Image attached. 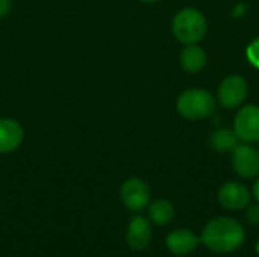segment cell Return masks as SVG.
Here are the masks:
<instances>
[{
  "instance_id": "6",
  "label": "cell",
  "mask_w": 259,
  "mask_h": 257,
  "mask_svg": "<svg viewBox=\"0 0 259 257\" xmlns=\"http://www.w3.org/2000/svg\"><path fill=\"white\" fill-rule=\"evenodd\" d=\"M234 171L243 179H255L259 176V151L249 145L241 144L232 151Z\"/></svg>"
},
{
  "instance_id": "19",
  "label": "cell",
  "mask_w": 259,
  "mask_h": 257,
  "mask_svg": "<svg viewBox=\"0 0 259 257\" xmlns=\"http://www.w3.org/2000/svg\"><path fill=\"white\" fill-rule=\"evenodd\" d=\"M140 2H143V3H156L159 0H140Z\"/></svg>"
},
{
  "instance_id": "7",
  "label": "cell",
  "mask_w": 259,
  "mask_h": 257,
  "mask_svg": "<svg viewBox=\"0 0 259 257\" xmlns=\"http://www.w3.org/2000/svg\"><path fill=\"white\" fill-rule=\"evenodd\" d=\"M235 133L246 142L259 141V106L249 105L241 108L235 117Z\"/></svg>"
},
{
  "instance_id": "1",
  "label": "cell",
  "mask_w": 259,
  "mask_h": 257,
  "mask_svg": "<svg viewBox=\"0 0 259 257\" xmlns=\"http://www.w3.org/2000/svg\"><path fill=\"white\" fill-rule=\"evenodd\" d=\"M244 229L237 220L219 217L205 226L200 241L215 253H232L244 244Z\"/></svg>"
},
{
  "instance_id": "14",
  "label": "cell",
  "mask_w": 259,
  "mask_h": 257,
  "mask_svg": "<svg viewBox=\"0 0 259 257\" xmlns=\"http://www.w3.org/2000/svg\"><path fill=\"white\" fill-rule=\"evenodd\" d=\"M149 218L156 226H167L175 218V206L164 198H158L149 206Z\"/></svg>"
},
{
  "instance_id": "3",
  "label": "cell",
  "mask_w": 259,
  "mask_h": 257,
  "mask_svg": "<svg viewBox=\"0 0 259 257\" xmlns=\"http://www.w3.org/2000/svg\"><path fill=\"white\" fill-rule=\"evenodd\" d=\"M176 108L187 120H202L215 111V98L205 89H188L179 95Z\"/></svg>"
},
{
  "instance_id": "18",
  "label": "cell",
  "mask_w": 259,
  "mask_h": 257,
  "mask_svg": "<svg viewBox=\"0 0 259 257\" xmlns=\"http://www.w3.org/2000/svg\"><path fill=\"white\" fill-rule=\"evenodd\" d=\"M253 195H255V198L258 200L259 203V179L255 182V185H253Z\"/></svg>"
},
{
  "instance_id": "10",
  "label": "cell",
  "mask_w": 259,
  "mask_h": 257,
  "mask_svg": "<svg viewBox=\"0 0 259 257\" xmlns=\"http://www.w3.org/2000/svg\"><path fill=\"white\" fill-rule=\"evenodd\" d=\"M24 139V130L17 120L2 118L0 120V153L15 151Z\"/></svg>"
},
{
  "instance_id": "11",
  "label": "cell",
  "mask_w": 259,
  "mask_h": 257,
  "mask_svg": "<svg viewBox=\"0 0 259 257\" xmlns=\"http://www.w3.org/2000/svg\"><path fill=\"white\" fill-rule=\"evenodd\" d=\"M200 242V238L191 230H175L167 236L165 245L170 253L178 256H185L193 253Z\"/></svg>"
},
{
  "instance_id": "12",
  "label": "cell",
  "mask_w": 259,
  "mask_h": 257,
  "mask_svg": "<svg viewBox=\"0 0 259 257\" xmlns=\"http://www.w3.org/2000/svg\"><path fill=\"white\" fill-rule=\"evenodd\" d=\"M181 65L187 73H199L206 65V53L196 44H188L181 53Z\"/></svg>"
},
{
  "instance_id": "9",
  "label": "cell",
  "mask_w": 259,
  "mask_h": 257,
  "mask_svg": "<svg viewBox=\"0 0 259 257\" xmlns=\"http://www.w3.org/2000/svg\"><path fill=\"white\" fill-rule=\"evenodd\" d=\"M126 242L134 251H144L152 242V226L144 217H134L126 232Z\"/></svg>"
},
{
  "instance_id": "16",
  "label": "cell",
  "mask_w": 259,
  "mask_h": 257,
  "mask_svg": "<svg viewBox=\"0 0 259 257\" xmlns=\"http://www.w3.org/2000/svg\"><path fill=\"white\" fill-rule=\"evenodd\" d=\"M247 55H249V58L252 59V62H253V64L259 65V41H256V42H253V44H252V47L249 48Z\"/></svg>"
},
{
  "instance_id": "15",
  "label": "cell",
  "mask_w": 259,
  "mask_h": 257,
  "mask_svg": "<svg viewBox=\"0 0 259 257\" xmlns=\"http://www.w3.org/2000/svg\"><path fill=\"white\" fill-rule=\"evenodd\" d=\"M246 221L250 224V226H259V204H252L247 208V212H246Z\"/></svg>"
},
{
  "instance_id": "8",
  "label": "cell",
  "mask_w": 259,
  "mask_h": 257,
  "mask_svg": "<svg viewBox=\"0 0 259 257\" xmlns=\"http://www.w3.org/2000/svg\"><path fill=\"white\" fill-rule=\"evenodd\" d=\"M219 201L228 211H241L250 203L249 189L238 182H228L219 189Z\"/></svg>"
},
{
  "instance_id": "2",
  "label": "cell",
  "mask_w": 259,
  "mask_h": 257,
  "mask_svg": "<svg viewBox=\"0 0 259 257\" xmlns=\"http://www.w3.org/2000/svg\"><path fill=\"white\" fill-rule=\"evenodd\" d=\"M175 36L184 44H196L206 33V20L203 14L193 8H185L179 11L171 24Z\"/></svg>"
},
{
  "instance_id": "5",
  "label": "cell",
  "mask_w": 259,
  "mask_h": 257,
  "mask_svg": "<svg viewBox=\"0 0 259 257\" xmlns=\"http://www.w3.org/2000/svg\"><path fill=\"white\" fill-rule=\"evenodd\" d=\"M247 82L244 77L238 74H232L226 77L219 86V101L226 109L238 108L247 97Z\"/></svg>"
},
{
  "instance_id": "4",
  "label": "cell",
  "mask_w": 259,
  "mask_h": 257,
  "mask_svg": "<svg viewBox=\"0 0 259 257\" xmlns=\"http://www.w3.org/2000/svg\"><path fill=\"white\" fill-rule=\"evenodd\" d=\"M120 197H121L123 204L129 211L141 212L150 203V188L144 180L138 177H132V179H127L121 185Z\"/></svg>"
},
{
  "instance_id": "20",
  "label": "cell",
  "mask_w": 259,
  "mask_h": 257,
  "mask_svg": "<svg viewBox=\"0 0 259 257\" xmlns=\"http://www.w3.org/2000/svg\"><path fill=\"white\" fill-rule=\"evenodd\" d=\"M256 253H258V254H259V242H258V244H256Z\"/></svg>"
},
{
  "instance_id": "17",
  "label": "cell",
  "mask_w": 259,
  "mask_h": 257,
  "mask_svg": "<svg viewBox=\"0 0 259 257\" xmlns=\"http://www.w3.org/2000/svg\"><path fill=\"white\" fill-rule=\"evenodd\" d=\"M12 2L11 0H0V18L6 17L11 11Z\"/></svg>"
},
{
  "instance_id": "13",
  "label": "cell",
  "mask_w": 259,
  "mask_h": 257,
  "mask_svg": "<svg viewBox=\"0 0 259 257\" xmlns=\"http://www.w3.org/2000/svg\"><path fill=\"white\" fill-rule=\"evenodd\" d=\"M209 145L212 150L219 153H229L234 151L240 145V138L235 133V130L231 129H217L209 136Z\"/></svg>"
}]
</instances>
